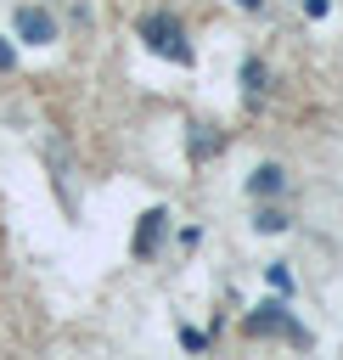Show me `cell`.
<instances>
[{
    "mask_svg": "<svg viewBox=\"0 0 343 360\" xmlns=\"http://www.w3.org/2000/svg\"><path fill=\"white\" fill-rule=\"evenodd\" d=\"M242 332L247 338H287L292 349H309L315 338H309V326L281 304V298H264V304H253L247 315H242Z\"/></svg>",
    "mask_w": 343,
    "mask_h": 360,
    "instance_id": "obj_1",
    "label": "cell"
},
{
    "mask_svg": "<svg viewBox=\"0 0 343 360\" xmlns=\"http://www.w3.org/2000/svg\"><path fill=\"white\" fill-rule=\"evenodd\" d=\"M141 39H146V51H157V56H169V62H191V45H186V28H180V17H169V11H152V17H141Z\"/></svg>",
    "mask_w": 343,
    "mask_h": 360,
    "instance_id": "obj_2",
    "label": "cell"
},
{
    "mask_svg": "<svg viewBox=\"0 0 343 360\" xmlns=\"http://www.w3.org/2000/svg\"><path fill=\"white\" fill-rule=\"evenodd\" d=\"M11 28H17V39H28V45H51V39H56V22H51L45 6H17Z\"/></svg>",
    "mask_w": 343,
    "mask_h": 360,
    "instance_id": "obj_3",
    "label": "cell"
},
{
    "mask_svg": "<svg viewBox=\"0 0 343 360\" xmlns=\"http://www.w3.org/2000/svg\"><path fill=\"white\" fill-rule=\"evenodd\" d=\"M163 231H169V208H146V214H141V225H135L129 253H135V259H152V253H157V242H163Z\"/></svg>",
    "mask_w": 343,
    "mask_h": 360,
    "instance_id": "obj_4",
    "label": "cell"
},
{
    "mask_svg": "<svg viewBox=\"0 0 343 360\" xmlns=\"http://www.w3.org/2000/svg\"><path fill=\"white\" fill-rule=\"evenodd\" d=\"M276 191H287V169H281V163H259V169L247 174V197L264 202V197H276Z\"/></svg>",
    "mask_w": 343,
    "mask_h": 360,
    "instance_id": "obj_5",
    "label": "cell"
},
{
    "mask_svg": "<svg viewBox=\"0 0 343 360\" xmlns=\"http://www.w3.org/2000/svg\"><path fill=\"white\" fill-rule=\"evenodd\" d=\"M242 84H247V96H264V84H270V68H264L259 56H247V62H242Z\"/></svg>",
    "mask_w": 343,
    "mask_h": 360,
    "instance_id": "obj_6",
    "label": "cell"
},
{
    "mask_svg": "<svg viewBox=\"0 0 343 360\" xmlns=\"http://www.w3.org/2000/svg\"><path fill=\"white\" fill-rule=\"evenodd\" d=\"M253 225H259V231H264V236H276V231H287V214H281V208H270V202H264V208H259V214H253Z\"/></svg>",
    "mask_w": 343,
    "mask_h": 360,
    "instance_id": "obj_7",
    "label": "cell"
},
{
    "mask_svg": "<svg viewBox=\"0 0 343 360\" xmlns=\"http://www.w3.org/2000/svg\"><path fill=\"white\" fill-rule=\"evenodd\" d=\"M264 276H270V287H276V292H292V270H287V264H270Z\"/></svg>",
    "mask_w": 343,
    "mask_h": 360,
    "instance_id": "obj_8",
    "label": "cell"
},
{
    "mask_svg": "<svg viewBox=\"0 0 343 360\" xmlns=\"http://www.w3.org/2000/svg\"><path fill=\"white\" fill-rule=\"evenodd\" d=\"M180 349H191V354H197V349H208V332H197V326H180Z\"/></svg>",
    "mask_w": 343,
    "mask_h": 360,
    "instance_id": "obj_9",
    "label": "cell"
},
{
    "mask_svg": "<svg viewBox=\"0 0 343 360\" xmlns=\"http://www.w3.org/2000/svg\"><path fill=\"white\" fill-rule=\"evenodd\" d=\"M219 146V135H191V158H208Z\"/></svg>",
    "mask_w": 343,
    "mask_h": 360,
    "instance_id": "obj_10",
    "label": "cell"
},
{
    "mask_svg": "<svg viewBox=\"0 0 343 360\" xmlns=\"http://www.w3.org/2000/svg\"><path fill=\"white\" fill-rule=\"evenodd\" d=\"M6 68H17V51H11L6 39H0V73H6Z\"/></svg>",
    "mask_w": 343,
    "mask_h": 360,
    "instance_id": "obj_11",
    "label": "cell"
},
{
    "mask_svg": "<svg viewBox=\"0 0 343 360\" xmlns=\"http://www.w3.org/2000/svg\"><path fill=\"white\" fill-rule=\"evenodd\" d=\"M236 6H242V11H264V0H236Z\"/></svg>",
    "mask_w": 343,
    "mask_h": 360,
    "instance_id": "obj_12",
    "label": "cell"
}]
</instances>
